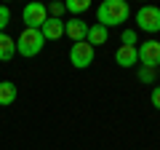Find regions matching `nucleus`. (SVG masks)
I'll list each match as a JSON object with an SVG mask.
<instances>
[{
    "instance_id": "nucleus-12",
    "label": "nucleus",
    "mask_w": 160,
    "mask_h": 150,
    "mask_svg": "<svg viewBox=\"0 0 160 150\" xmlns=\"http://www.w3.org/2000/svg\"><path fill=\"white\" fill-rule=\"evenodd\" d=\"M16 102V86L11 81H0V107Z\"/></svg>"
},
{
    "instance_id": "nucleus-16",
    "label": "nucleus",
    "mask_w": 160,
    "mask_h": 150,
    "mask_svg": "<svg viewBox=\"0 0 160 150\" xmlns=\"http://www.w3.org/2000/svg\"><path fill=\"white\" fill-rule=\"evenodd\" d=\"M46 11L51 13V19H62V13L67 11V8H64V3H51V6H48Z\"/></svg>"
},
{
    "instance_id": "nucleus-9",
    "label": "nucleus",
    "mask_w": 160,
    "mask_h": 150,
    "mask_svg": "<svg viewBox=\"0 0 160 150\" xmlns=\"http://www.w3.org/2000/svg\"><path fill=\"white\" fill-rule=\"evenodd\" d=\"M115 62L120 67H133L139 62V54H136V46H120L118 54H115Z\"/></svg>"
},
{
    "instance_id": "nucleus-2",
    "label": "nucleus",
    "mask_w": 160,
    "mask_h": 150,
    "mask_svg": "<svg viewBox=\"0 0 160 150\" xmlns=\"http://www.w3.org/2000/svg\"><path fill=\"white\" fill-rule=\"evenodd\" d=\"M43 46H46V38L40 29L24 27V32L16 38V54H22V56H38L43 51Z\"/></svg>"
},
{
    "instance_id": "nucleus-10",
    "label": "nucleus",
    "mask_w": 160,
    "mask_h": 150,
    "mask_svg": "<svg viewBox=\"0 0 160 150\" xmlns=\"http://www.w3.org/2000/svg\"><path fill=\"white\" fill-rule=\"evenodd\" d=\"M107 27H102V24H91V27H88V35H86V43H91L93 48L96 46H104V43H107Z\"/></svg>"
},
{
    "instance_id": "nucleus-8",
    "label": "nucleus",
    "mask_w": 160,
    "mask_h": 150,
    "mask_svg": "<svg viewBox=\"0 0 160 150\" xmlns=\"http://www.w3.org/2000/svg\"><path fill=\"white\" fill-rule=\"evenodd\" d=\"M40 32H43L46 40H59V38H64V22L48 16L46 22H43V27H40Z\"/></svg>"
},
{
    "instance_id": "nucleus-14",
    "label": "nucleus",
    "mask_w": 160,
    "mask_h": 150,
    "mask_svg": "<svg viewBox=\"0 0 160 150\" xmlns=\"http://www.w3.org/2000/svg\"><path fill=\"white\" fill-rule=\"evenodd\" d=\"M139 81L142 83H155V78H158V70H152V67H139Z\"/></svg>"
},
{
    "instance_id": "nucleus-1",
    "label": "nucleus",
    "mask_w": 160,
    "mask_h": 150,
    "mask_svg": "<svg viewBox=\"0 0 160 150\" xmlns=\"http://www.w3.org/2000/svg\"><path fill=\"white\" fill-rule=\"evenodd\" d=\"M128 16H131V8L126 0H104L96 8V24L102 27H120L123 22H128Z\"/></svg>"
},
{
    "instance_id": "nucleus-3",
    "label": "nucleus",
    "mask_w": 160,
    "mask_h": 150,
    "mask_svg": "<svg viewBox=\"0 0 160 150\" xmlns=\"http://www.w3.org/2000/svg\"><path fill=\"white\" fill-rule=\"evenodd\" d=\"M136 27L149 32V35L160 32V8L158 6H142L136 11Z\"/></svg>"
},
{
    "instance_id": "nucleus-15",
    "label": "nucleus",
    "mask_w": 160,
    "mask_h": 150,
    "mask_svg": "<svg viewBox=\"0 0 160 150\" xmlns=\"http://www.w3.org/2000/svg\"><path fill=\"white\" fill-rule=\"evenodd\" d=\"M120 40H123V46H136V43H139V38H136V29H123Z\"/></svg>"
},
{
    "instance_id": "nucleus-11",
    "label": "nucleus",
    "mask_w": 160,
    "mask_h": 150,
    "mask_svg": "<svg viewBox=\"0 0 160 150\" xmlns=\"http://www.w3.org/2000/svg\"><path fill=\"white\" fill-rule=\"evenodd\" d=\"M16 54V40H11L6 32H0V62H11Z\"/></svg>"
},
{
    "instance_id": "nucleus-5",
    "label": "nucleus",
    "mask_w": 160,
    "mask_h": 150,
    "mask_svg": "<svg viewBox=\"0 0 160 150\" xmlns=\"http://www.w3.org/2000/svg\"><path fill=\"white\" fill-rule=\"evenodd\" d=\"M136 54H139V62H142V67H152V70H158V64H160V40H155V38L144 40L142 46H136Z\"/></svg>"
},
{
    "instance_id": "nucleus-18",
    "label": "nucleus",
    "mask_w": 160,
    "mask_h": 150,
    "mask_svg": "<svg viewBox=\"0 0 160 150\" xmlns=\"http://www.w3.org/2000/svg\"><path fill=\"white\" fill-rule=\"evenodd\" d=\"M149 102H152V107H155V110H160V86H155V88H152V94H149Z\"/></svg>"
},
{
    "instance_id": "nucleus-4",
    "label": "nucleus",
    "mask_w": 160,
    "mask_h": 150,
    "mask_svg": "<svg viewBox=\"0 0 160 150\" xmlns=\"http://www.w3.org/2000/svg\"><path fill=\"white\" fill-rule=\"evenodd\" d=\"M93 59H96V51H93L91 43L80 40V43H72V48H69V62L75 64L78 70H86L93 64Z\"/></svg>"
},
{
    "instance_id": "nucleus-13",
    "label": "nucleus",
    "mask_w": 160,
    "mask_h": 150,
    "mask_svg": "<svg viewBox=\"0 0 160 150\" xmlns=\"http://www.w3.org/2000/svg\"><path fill=\"white\" fill-rule=\"evenodd\" d=\"M88 6H91L88 0H67V3H64V8H67L69 13H83Z\"/></svg>"
},
{
    "instance_id": "nucleus-17",
    "label": "nucleus",
    "mask_w": 160,
    "mask_h": 150,
    "mask_svg": "<svg viewBox=\"0 0 160 150\" xmlns=\"http://www.w3.org/2000/svg\"><path fill=\"white\" fill-rule=\"evenodd\" d=\"M8 22H11V11H8L6 6H0V32L8 27Z\"/></svg>"
},
{
    "instance_id": "nucleus-6",
    "label": "nucleus",
    "mask_w": 160,
    "mask_h": 150,
    "mask_svg": "<svg viewBox=\"0 0 160 150\" xmlns=\"http://www.w3.org/2000/svg\"><path fill=\"white\" fill-rule=\"evenodd\" d=\"M22 19H24V24H27L29 29H40V27H43V22L48 19V11H46L43 3H29V6H24Z\"/></svg>"
},
{
    "instance_id": "nucleus-7",
    "label": "nucleus",
    "mask_w": 160,
    "mask_h": 150,
    "mask_svg": "<svg viewBox=\"0 0 160 150\" xmlns=\"http://www.w3.org/2000/svg\"><path fill=\"white\" fill-rule=\"evenodd\" d=\"M64 35H67L69 40L80 43V40H86V35H88V24L75 16V19H69V22H64Z\"/></svg>"
}]
</instances>
